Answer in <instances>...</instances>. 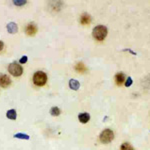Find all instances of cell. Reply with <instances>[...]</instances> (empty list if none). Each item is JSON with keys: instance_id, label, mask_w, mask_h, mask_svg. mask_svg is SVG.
<instances>
[{"instance_id": "5", "label": "cell", "mask_w": 150, "mask_h": 150, "mask_svg": "<svg viewBox=\"0 0 150 150\" xmlns=\"http://www.w3.org/2000/svg\"><path fill=\"white\" fill-rule=\"evenodd\" d=\"M25 32L26 34L29 35V36H33L36 34V32H37V26H36L35 23H28L27 26H26L25 28Z\"/></svg>"}, {"instance_id": "10", "label": "cell", "mask_w": 150, "mask_h": 150, "mask_svg": "<svg viewBox=\"0 0 150 150\" xmlns=\"http://www.w3.org/2000/svg\"><path fill=\"white\" fill-rule=\"evenodd\" d=\"M75 70L77 72H80V73H84V72L87 71V67L84 65L83 62H78V63L75 65Z\"/></svg>"}, {"instance_id": "1", "label": "cell", "mask_w": 150, "mask_h": 150, "mask_svg": "<svg viewBox=\"0 0 150 150\" xmlns=\"http://www.w3.org/2000/svg\"><path fill=\"white\" fill-rule=\"evenodd\" d=\"M92 35L96 40L102 41L105 39L106 35H107V28L104 25H98L93 28Z\"/></svg>"}, {"instance_id": "11", "label": "cell", "mask_w": 150, "mask_h": 150, "mask_svg": "<svg viewBox=\"0 0 150 150\" xmlns=\"http://www.w3.org/2000/svg\"><path fill=\"white\" fill-rule=\"evenodd\" d=\"M78 119L81 123H87L89 121V119H90V115L86 112H83V113H81V114H79Z\"/></svg>"}, {"instance_id": "7", "label": "cell", "mask_w": 150, "mask_h": 150, "mask_svg": "<svg viewBox=\"0 0 150 150\" xmlns=\"http://www.w3.org/2000/svg\"><path fill=\"white\" fill-rule=\"evenodd\" d=\"M125 75L124 73H122V72H120V73H117L115 75V82H116V84H117L118 86H120V85H122L123 83L125 82Z\"/></svg>"}, {"instance_id": "17", "label": "cell", "mask_w": 150, "mask_h": 150, "mask_svg": "<svg viewBox=\"0 0 150 150\" xmlns=\"http://www.w3.org/2000/svg\"><path fill=\"white\" fill-rule=\"evenodd\" d=\"M13 3L15 4L16 6H22L24 4H26V1L25 0H14Z\"/></svg>"}, {"instance_id": "20", "label": "cell", "mask_w": 150, "mask_h": 150, "mask_svg": "<svg viewBox=\"0 0 150 150\" xmlns=\"http://www.w3.org/2000/svg\"><path fill=\"white\" fill-rule=\"evenodd\" d=\"M3 47H4V43L2 42L1 40H0V52L2 51V49H3Z\"/></svg>"}, {"instance_id": "4", "label": "cell", "mask_w": 150, "mask_h": 150, "mask_svg": "<svg viewBox=\"0 0 150 150\" xmlns=\"http://www.w3.org/2000/svg\"><path fill=\"white\" fill-rule=\"evenodd\" d=\"M8 71H9V73L11 75H13V76H20V75L23 73L22 66L19 65L18 63H16V62H12V63L9 65Z\"/></svg>"}, {"instance_id": "15", "label": "cell", "mask_w": 150, "mask_h": 150, "mask_svg": "<svg viewBox=\"0 0 150 150\" xmlns=\"http://www.w3.org/2000/svg\"><path fill=\"white\" fill-rule=\"evenodd\" d=\"M50 114L52 116H58L60 115V109L58 107H52L50 109Z\"/></svg>"}, {"instance_id": "6", "label": "cell", "mask_w": 150, "mask_h": 150, "mask_svg": "<svg viewBox=\"0 0 150 150\" xmlns=\"http://www.w3.org/2000/svg\"><path fill=\"white\" fill-rule=\"evenodd\" d=\"M11 84V79L5 74H0V86L6 88Z\"/></svg>"}, {"instance_id": "13", "label": "cell", "mask_w": 150, "mask_h": 150, "mask_svg": "<svg viewBox=\"0 0 150 150\" xmlns=\"http://www.w3.org/2000/svg\"><path fill=\"white\" fill-rule=\"evenodd\" d=\"M6 116H7V118H9V119L14 120V119H16V117H17V113H16V111L14 109H10V110L7 111Z\"/></svg>"}, {"instance_id": "16", "label": "cell", "mask_w": 150, "mask_h": 150, "mask_svg": "<svg viewBox=\"0 0 150 150\" xmlns=\"http://www.w3.org/2000/svg\"><path fill=\"white\" fill-rule=\"evenodd\" d=\"M120 150H134V148L132 147L131 144L127 143V142H125V143H123L121 145V148H120Z\"/></svg>"}, {"instance_id": "19", "label": "cell", "mask_w": 150, "mask_h": 150, "mask_svg": "<svg viewBox=\"0 0 150 150\" xmlns=\"http://www.w3.org/2000/svg\"><path fill=\"white\" fill-rule=\"evenodd\" d=\"M27 60H28L27 56H22V58H21V59L19 60V63H21V64H25L26 62H27Z\"/></svg>"}, {"instance_id": "9", "label": "cell", "mask_w": 150, "mask_h": 150, "mask_svg": "<svg viewBox=\"0 0 150 150\" xmlns=\"http://www.w3.org/2000/svg\"><path fill=\"white\" fill-rule=\"evenodd\" d=\"M80 22H81V24H83V25H87V24H89L91 22L90 15H89V14H87V13L82 14L81 17H80Z\"/></svg>"}, {"instance_id": "2", "label": "cell", "mask_w": 150, "mask_h": 150, "mask_svg": "<svg viewBox=\"0 0 150 150\" xmlns=\"http://www.w3.org/2000/svg\"><path fill=\"white\" fill-rule=\"evenodd\" d=\"M47 81V75L43 71H37L33 75V83L36 86H43L46 84Z\"/></svg>"}, {"instance_id": "3", "label": "cell", "mask_w": 150, "mask_h": 150, "mask_svg": "<svg viewBox=\"0 0 150 150\" xmlns=\"http://www.w3.org/2000/svg\"><path fill=\"white\" fill-rule=\"evenodd\" d=\"M114 138V133L111 129H104L102 132H101L100 136H99V139L102 143L106 144V143H110L111 141Z\"/></svg>"}, {"instance_id": "8", "label": "cell", "mask_w": 150, "mask_h": 150, "mask_svg": "<svg viewBox=\"0 0 150 150\" xmlns=\"http://www.w3.org/2000/svg\"><path fill=\"white\" fill-rule=\"evenodd\" d=\"M7 30H8L9 33H11V34H14V33L17 32L18 30V27H17V24L14 23V22H10L7 24Z\"/></svg>"}, {"instance_id": "12", "label": "cell", "mask_w": 150, "mask_h": 150, "mask_svg": "<svg viewBox=\"0 0 150 150\" xmlns=\"http://www.w3.org/2000/svg\"><path fill=\"white\" fill-rule=\"evenodd\" d=\"M79 86H80V83L76 80V79H71L69 81V87L73 90H78Z\"/></svg>"}, {"instance_id": "18", "label": "cell", "mask_w": 150, "mask_h": 150, "mask_svg": "<svg viewBox=\"0 0 150 150\" xmlns=\"http://www.w3.org/2000/svg\"><path fill=\"white\" fill-rule=\"evenodd\" d=\"M132 83H133L132 78H131V77H128V78L126 79V81H125V86H126V87H129V86H131V85H132Z\"/></svg>"}, {"instance_id": "14", "label": "cell", "mask_w": 150, "mask_h": 150, "mask_svg": "<svg viewBox=\"0 0 150 150\" xmlns=\"http://www.w3.org/2000/svg\"><path fill=\"white\" fill-rule=\"evenodd\" d=\"M14 137H15V138H19V139H26V140L29 139V135L23 134V133H16V134H14Z\"/></svg>"}]
</instances>
